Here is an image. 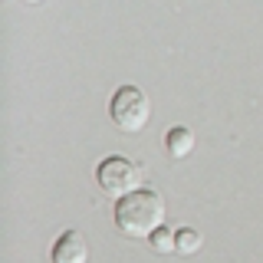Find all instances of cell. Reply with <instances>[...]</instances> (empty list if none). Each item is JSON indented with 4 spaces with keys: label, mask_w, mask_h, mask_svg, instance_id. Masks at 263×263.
<instances>
[{
    "label": "cell",
    "mask_w": 263,
    "mask_h": 263,
    "mask_svg": "<svg viewBox=\"0 0 263 263\" xmlns=\"http://www.w3.org/2000/svg\"><path fill=\"white\" fill-rule=\"evenodd\" d=\"M164 224V197L158 191L138 187L115 201V227L125 237H152V230Z\"/></svg>",
    "instance_id": "1"
},
{
    "label": "cell",
    "mask_w": 263,
    "mask_h": 263,
    "mask_svg": "<svg viewBox=\"0 0 263 263\" xmlns=\"http://www.w3.org/2000/svg\"><path fill=\"white\" fill-rule=\"evenodd\" d=\"M49 263H89V247L79 230H63L56 237L53 250H49Z\"/></svg>",
    "instance_id": "4"
},
{
    "label": "cell",
    "mask_w": 263,
    "mask_h": 263,
    "mask_svg": "<svg viewBox=\"0 0 263 263\" xmlns=\"http://www.w3.org/2000/svg\"><path fill=\"white\" fill-rule=\"evenodd\" d=\"M164 152L171 158H187L194 152V132L187 125H171L164 132Z\"/></svg>",
    "instance_id": "5"
},
{
    "label": "cell",
    "mask_w": 263,
    "mask_h": 263,
    "mask_svg": "<svg viewBox=\"0 0 263 263\" xmlns=\"http://www.w3.org/2000/svg\"><path fill=\"white\" fill-rule=\"evenodd\" d=\"M175 237H178V253H197L201 243H204V237L197 234L194 227H178Z\"/></svg>",
    "instance_id": "7"
},
{
    "label": "cell",
    "mask_w": 263,
    "mask_h": 263,
    "mask_svg": "<svg viewBox=\"0 0 263 263\" xmlns=\"http://www.w3.org/2000/svg\"><path fill=\"white\" fill-rule=\"evenodd\" d=\"M96 181H99V191H102L105 197L119 201V197L138 191V187L145 184V171H142L138 161L125 158V155H109V158L99 161Z\"/></svg>",
    "instance_id": "2"
},
{
    "label": "cell",
    "mask_w": 263,
    "mask_h": 263,
    "mask_svg": "<svg viewBox=\"0 0 263 263\" xmlns=\"http://www.w3.org/2000/svg\"><path fill=\"white\" fill-rule=\"evenodd\" d=\"M27 4H40V0H27Z\"/></svg>",
    "instance_id": "8"
},
{
    "label": "cell",
    "mask_w": 263,
    "mask_h": 263,
    "mask_svg": "<svg viewBox=\"0 0 263 263\" xmlns=\"http://www.w3.org/2000/svg\"><path fill=\"white\" fill-rule=\"evenodd\" d=\"M109 115L115 122V128L122 132H142L152 119V105H148V96L142 92L138 86H122L119 92L112 96V105H109Z\"/></svg>",
    "instance_id": "3"
},
{
    "label": "cell",
    "mask_w": 263,
    "mask_h": 263,
    "mask_svg": "<svg viewBox=\"0 0 263 263\" xmlns=\"http://www.w3.org/2000/svg\"><path fill=\"white\" fill-rule=\"evenodd\" d=\"M148 247H152L155 253H178V237H175V230L161 224L158 230H152V237H148Z\"/></svg>",
    "instance_id": "6"
}]
</instances>
